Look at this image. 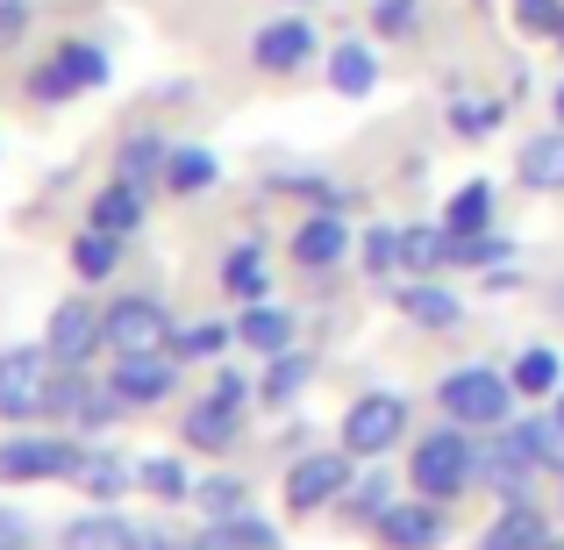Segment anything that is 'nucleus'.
Here are the masks:
<instances>
[{
    "label": "nucleus",
    "instance_id": "13",
    "mask_svg": "<svg viewBox=\"0 0 564 550\" xmlns=\"http://www.w3.org/2000/svg\"><path fill=\"white\" fill-rule=\"evenodd\" d=\"M307 57H315V29H307L301 14H293V22H272L258 36V65L264 72H293V65H307Z\"/></svg>",
    "mask_w": 564,
    "mask_h": 550
},
{
    "label": "nucleus",
    "instance_id": "16",
    "mask_svg": "<svg viewBox=\"0 0 564 550\" xmlns=\"http://www.w3.org/2000/svg\"><path fill=\"white\" fill-rule=\"evenodd\" d=\"M344 244H350L344 222L315 215V222H301V236H293V258H301V265H336V258H344Z\"/></svg>",
    "mask_w": 564,
    "mask_h": 550
},
{
    "label": "nucleus",
    "instance_id": "9",
    "mask_svg": "<svg viewBox=\"0 0 564 550\" xmlns=\"http://www.w3.org/2000/svg\"><path fill=\"white\" fill-rule=\"evenodd\" d=\"M94 344H108V322H100L86 301H65L51 315V344H43V351H51L57 365H86V358H94Z\"/></svg>",
    "mask_w": 564,
    "mask_h": 550
},
{
    "label": "nucleus",
    "instance_id": "1",
    "mask_svg": "<svg viewBox=\"0 0 564 550\" xmlns=\"http://www.w3.org/2000/svg\"><path fill=\"white\" fill-rule=\"evenodd\" d=\"M414 494H429V500H457L471 479H479V451H471L457 429H436V436H422L414 443Z\"/></svg>",
    "mask_w": 564,
    "mask_h": 550
},
{
    "label": "nucleus",
    "instance_id": "30",
    "mask_svg": "<svg viewBox=\"0 0 564 550\" xmlns=\"http://www.w3.org/2000/svg\"><path fill=\"white\" fill-rule=\"evenodd\" d=\"M115 543H122V522H108V515H86L65 529V550H115Z\"/></svg>",
    "mask_w": 564,
    "mask_h": 550
},
{
    "label": "nucleus",
    "instance_id": "19",
    "mask_svg": "<svg viewBox=\"0 0 564 550\" xmlns=\"http://www.w3.org/2000/svg\"><path fill=\"white\" fill-rule=\"evenodd\" d=\"M486 222H494V186H486V180L457 186V201H451V215H443V229H451V236H479Z\"/></svg>",
    "mask_w": 564,
    "mask_h": 550
},
{
    "label": "nucleus",
    "instance_id": "45",
    "mask_svg": "<svg viewBox=\"0 0 564 550\" xmlns=\"http://www.w3.org/2000/svg\"><path fill=\"white\" fill-rule=\"evenodd\" d=\"M29 543V529H22V515H8L0 508V550H22Z\"/></svg>",
    "mask_w": 564,
    "mask_h": 550
},
{
    "label": "nucleus",
    "instance_id": "20",
    "mask_svg": "<svg viewBox=\"0 0 564 550\" xmlns=\"http://www.w3.org/2000/svg\"><path fill=\"white\" fill-rule=\"evenodd\" d=\"M329 79H336V94H372V79H379V65H372V51L365 43H336V57H329Z\"/></svg>",
    "mask_w": 564,
    "mask_h": 550
},
{
    "label": "nucleus",
    "instance_id": "25",
    "mask_svg": "<svg viewBox=\"0 0 564 550\" xmlns=\"http://www.w3.org/2000/svg\"><path fill=\"white\" fill-rule=\"evenodd\" d=\"M115 258H122V244H115V229H100V222H94V229H86V236H79V244H72V265H79V272H86V279H100V272H115Z\"/></svg>",
    "mask_w": 564,
    "mask_h": 550
},
{
    "label": "nucleus",
    "instance_id": "32",
    "mask_svg": "<svg viewBox=\"0 0 564 550\" xmlns=\"http://www.w3.org/2000/svg\"><path fill=\"white\" fill-rule=\"evenodd\" d=\"M344 508H350V515H372V522H379V515L393 508V500H386V472H365L358 486H344Z\"/></svg>",
    "mask_w": 564,
    "mask_h": 550
},
{
    "label": "nucleus",
    "instance_id": "6",
    "mask_svg": "<svg viewBox=\"0 0 564 550\" xmlns=\"http://www.w3.org/2000/svg\"><path fill=\"white\" fill-rule=\"evenodd\" d=\"M43 408H51V414H72V422H115V408H129V400L115 393V386H94L79 365H65L51 379V393H43Z\"/></svg>",
    "mask_w": 564,
    "mask_h": 550
},
{
    "label": "nucleus",
    "instance_id": "5",
    "mask_svg": "<svg viewBox=\"0 0 564 550\" xmlns=\"http://www.w3.org/2000/svg\"><path fill=\"white\" fill-rule=\"evenodd\" d=\"M0 479H79V451L51 436H14L0 443Z\"/></svg>",
    "mask_w": 564,
    "mask_h": 550
},
{
    "label": "nucleus",
    "instance_id": "37",
    "mask_svg": "<svg viewBox=\"0 0 564 550\" xmlns=\"http://www.w3.org/2000/svg\"><path fill=\"white\" fill-rule=\"evenodd\" d=\"M414 14H422V0H379V8H372V22H379V36H408V29H414Z\"/></svg>",
    "mask_w": 564,
    "mask_h": 550
},
{
    "label": "nucleus",
    "instance_id": "49",
    "mask_svg": "<svg viewBox=\"0 0 564 550\" xmlns=\"http://www.w3.org/2000/svg\"><path fill=\"white\" fill-rule=\"evenodd\" d=\"M557 422H564V400H557Z\"/></svg>",
    "mask_w": 564,
    "mask_h": 550
},
{
    "label": "nucleus",
    "instance_id": "42",
    "mask_svg": "<svg viewBox=\"0 0 564 550\" xmlns=\"http://www.w3.org/2000/svg\"><path fill=\"white\" fill-rule=\"evenodd\" d=\"M115 550H172V543H165V529H151V522H122V543Z\"/></svg>",
    "mask_w": 564,
    "mask_h": 550
},
{
    "label": "nucleus",
    "instance_id": "8",
    "mask_svg": "<svg viewBox=\"0 0 564 550\" xmlns=\"http://www.w3.org/2000/svg\"><path fill=\"white\" fill-rule=\"evenodd\" d=\"M43 365H51V351H8L0 358V414H36L43 393H51V379H43Z\"/></svg>",
    "mask_w": 564,
    "mask_h": 550
},
{
    "label": "nucleus",
    "instance_id": "44",
    "mask_svg": "<svg viewBox=\"0 0 564 550\" xmlns=\"http://www.w3.org/2000/svg\"><path fill=\"white\" fill-rule=\"evenodd\" d=\"M236 537H243L250 550H272V543H279V537H272V529H264V522H258V515H236Z\"/></svg>",
    "mask_w": 564,
    "mask_h": 550
},
{
    "label": "nucleus",
    "instance_id": "47",
    "mask_svg": "<svg viewBox=\"0 0 564 550\" xmlns=\"http://www.w3.org/2000/svg\"><path fill=\"white\" fill-rule=\"evenodd\" d=\"M557 315H564V287H557Z\"/></svg>",
    "mask_w": 564,
    "mask_h": 550
},
{
    "label": "nucleus",
    "instance_id": "4",
    "mask_svg": "<svg viewBox=\"0 0 564 550\" xmlns=\"http://www.w3.org/2000/svg\"><path fill=\"white\" fill-rule=\"evenodd\" d=\"M108 351L115 358H158L172 351V322L158 301H115L108 308Z\"/></svg>",
    "mask_w": 564,
    "mask_h": 550
},
{
    "label": "nucleus",
    "instance_id": "26",
    "mask_svg": "<svg viewBox=\"0 0 564 550\" xmlns=\"http://www.w3.org/2000/svg\"><path fill=\"white\" fill-rule=\"evenodd\" d=\"M79 479L94 486L100 500H115V494H129V479H137V472H129L122 457H79Z\"/></svg>",
    "mask_w": 564,
    "mask_h": 550
},
{
    "label": "nucleus",
    "instance_id": "40",
    "mask_svg": "<svg viewBox=\"0 0 564 550\" xmlns=\"http://www.w3.org/2000/svg\"><path fill=\"white\" fill-rule=\"evenodd\" d=\"M365 265H372V272H393V265H400V229H372V236H365Z\"/></svg>",
    "mask_w": 564,
    "mask_h": 550
},
{
    "label": "nucleus",
    "instance_id": "3",
    "mask_svg": "<svg viewBox=\"0 0 564 550\" xmlns=\"http://www.w3.org/2000/svg\"><path fill=\"white\" fill-rule=\"evenodd\" d=\"M400 429H408V400L400 393H365L358 408L344 414V451L350 457H379L400 443Z\"/></svg>",
    "mask_w": 564,
    "mask_h": 550
},
{
    "label": "nucleus",
    "instance_id": "21",
    "mask_svg": "<svg viewBox=\"0 0 564 550\" xmlns=\"http://www.w3.org/2000/svg\"><path fill=\"white\" fill-rule=\"evenodd\" d=\"M400 308H408V322H422V330H451L465 308H457V293H443V287H408L400 293Z\"/></svg>",
    "mask_w": 564,
    "mask_h": 550
},
{
    "label": "nucleus",
    "instance_id": "22",
    "mask_svg": "<svg viewBox=\"0 0 564 550\" xmlns=\"http://www.w3.org/2000/svg\"><path fill=\"white\" fill-rule=\"evenodd\" d=\"M94 222H100V229H115V236L137 229V222H143V193H137V180H122V186L100 193V201H94Z\"/></svg>",
    "mask_w": 564,
    "mask_h": 550
},
{
    "label": "nucleus",
    "instance_id": "18",
    "mask_svg": "<svg viewBox=\"0 0 564 550\" xmlns=\"http://www.w3.org/2000/svg\"><path fill=\"white\" fill-rule=\"evenodd\" d=\"M165 386H172V371L158 365V358H122V371H115V393H122L129 408H143V400H165Z\"/></svg>",
    "mask_w": 564,
    "mask_h": 550
},
{
    "label": "nucleus",
    "instance_id": "7",
    "mask_svg": "<svg viewBox=\"0 0 564 550\" xmlns=\"http://www.w3.org/2000/svg\"><path fill=\"white\" fill-rule=\"evenodd\" d=\"M236 408H243V379L229 371V379L215 386V400H200V408L186 414V443L193 451H229L236 443Z\"/></svg>",
    "mask_w": 564,
    "mask_h": 550
},
{
    "label": "nucleus",
    "instance_id": "43",
    "mask_svg": "<svg viewBox=\"0 0 564 550\" xmlns=\"http://www.w3.org/2000/svg\"><path fill=\"white\" fill-rule=\"evenodd\" d=\"M22 22H29V0H0V43L22 36Z\"/></svg>",
    "mask_w": 564,
    "mask_h": 550
},
{
    "label": "nucleus",
    "instance_id": "27",
    "mask_svg": "<svg viewBox=\"0 0 564 550\" xmlns=\"http://www.w3.org/2000/svg\"><path fill=\"white\" fill-rule=\"evenodd\" d=\"M165 180L180 186V193H200V186H215V158H207V151H172L165 158Z\"/></svg>",
    "mask_w": 564,
    "mask_h": 550
},
{
    "label": "nucleus",
    "instance_id": "39",
    "mask_svg": "<svg viewBox=\"0 0 564 550\" xmlns=\"http://www.w3.org/2000/svg\"><path fill=\"white\" fill-rule=\"evenodd\" d=\"M193 500H200L207 515H236V500H243V486H236V479H207V486H193Z\"/></svg>",
    "mask_w": 564,
    "mask_h": 550
},
{
    "label": "nucleus",
    "instance_id": "41",
    "mask_svg": "<svg viewBox=\"0 0 564 550\" xmlns=\"http://www.w3.org/2000/svg\"><path fill=\"white\" fill-rule=\"evenodd\" d=\"M186 550H250V543L236 537V522H215V529H193Z\"/></svg>",
    "mask_w": 564,
    "mask_h": 550
},
{
    "label": "nucleus",
    "instance_id": "36",
    "mask_svg": "<svg viewBox=\"0 0 564 550\" xmlns=\"http://www.w3.org/2000/svg\"><path fill=\"white\" fill-rule=\"evenodd\" d=\"M221 344H229V330H215V322H200V330L172 336V351H180V358H215Z\"/></svg>",
    "mask_w": 564,
    "mask_h": 550
},
{
    "label": "nucleus",
    "instance_id": "23",
    "mask_svg": "<svg viewBox=\"0 0 564 550\" xmlns=\"http://www.w3.org/2000/svg\"><path fill=\"white\" fill-rule=\"evenodd\" d=\"M557 379H564V365H557V351H543V344H529L522 358H514V393H557Z\"/></svg>",
    "mask_w": 564,
    "mask_h": 550
},
{
    "label": "nucleus",
    "instance_id": "35",
    "mask_svg": "<svg viewBox=\"0 0 564 550\" xmlns=\"http://www.w3.org/2000/svg\"><path fill=\"white\" fill-rule=\"evenodd\" d=\"M307 386V358H293V351H279V365H272V379H264V393L272 400H293Z\"/></svg>",
    "mask_w": 564,
    "mask_h": 550
},
{
    "label": "nucleus",
    "instance_id": "14",
    "mask_svg": "<svg viewBox=\"0 0 564 550\" xmlns=\"http://www.w3.org/2000/svg\"><path fill=\"white\" fill-rule=\"evenodd\" d=\"M543 543H551L543 515L529 508V500H508V508H500V522L486 529V543H479V550H543Z\"/></svg>",
    "mask_w": 564,
    "mask_h": 550
},
{
    "label": "nucleus",
    "instance_id": "46",
    "mask_svg": "<svg viewBox=\"0 0 564 550\" xmlns=\"http://www.w3.org/2000/svg\"><path fill=\"white\" fill-rule=\"evenodd\" d=\"M557 122H564V86H557Z\"/></svg>",
    "mask_w": 564,
    "mask_h": 550
},
{
    "label": "nucleus",
    "instance_id": "38",
    "mask_svg": "<svg viewBox=\"0 0 564 550\" xmlns=\"http://www.w3.org/2000/svg\"><path fill=\"white\" fill-rule=\"evenodd\" d=\"M451 122H457V137H486V129L500 122V100H465Z\"/></svg>",
    "mask_w": 564,
    "mask_h": 550
},
{
    "label": "nucleus",
    "instance_id": "34",
    "mask_svg": "<svg viewBox=\"0 0 564 550\" xmlns=\"http://www.w3.org/2000/svg\"><path fill=\"white\" fill-rule=\"evenodd\" d=\"M514 14H522L529 36H557L564 29V0H514Z\"/></svg>",
    "mask_w": 564,
    "mask_h": 550
},
{
    "label": "nucleus",
    "instance_id": "2",
    "mask_svg": "<svg viewBox=\"0 0 564 550\" xmlns=\"http://www.w3.org/2000/svg\"><path fill=\"white\" fill-rule=\"evenodd\" d=\"M508 408H514V379H500V371H486V365L443 379V414L465 422V429H500Z\"/></svg>",
    "mask_w": 564,
    "mask_h": 550
},
{
    "label": "nucleus",
    "instance_id": "10",
    "mask_svg": "<svg viewBox=\"0 0 564 550\" xmlns=\"http://www.w3.org/2000/svg\"><path fill=\"white\" fill-rule=\"evenodd\" d=\"M350 486V465L336 451H315V457H301V465H293V479H286V508H329L336 494H344Z\"/></svg>",
    "mask_w": 564,
    "mask_h": 550
},
{
    "label": "nucleus",
    "instance_id": "15",
    "mask_svg": "<svg viewBox=\"0 0 564 550\" xmlns=\"http://www.w3.org/2000/svg\"><path fill=\"white\" fill-rule=\"evenodd\" d=\"M522 186H536V193H557L564 186V129L522 143Z\"/></svg>",
    "mask_w": 564,
    "mask_h": 550
},
{
    "label": "nucleus",
    "instance_id": "17",
    "mask_svg": "<svg viewBox=\"0 0 564 550\" xmlns=\"http://www.w3.org/2000/svg\"><path fill=\"white\" fill-rule=\"evenodd\" d=\"M236 336H243L250 351H264V358H279V351H293V315L286 308H250Z\"/></svg>",
    "mask_w": 564,
    "mask_h": 550
},
{
    "label": "nucleus",
    "instance_id": "48",
    "mask_svg": "<svg viewBox=\"0 0 564 550\" xmlns=\"http://www.w3.org/2000/svg\"><path fill=\"white\" fill-rule=\"evenodd\" d=\"M543 550H564V543H557V537H551V543H543Z\"/></svg>",
    "mask_w": 564,
    "mask_h": 550
},
{
    "label": "nucleus",
    "instance_id": "50",
    "mask_svg": "<svg viewBox=\"0 0 564 550\" xmlns=\"http://www.w3.org/2000/svg\"><path fill=\"white\" fill-rule=\"evenodd\" d=\"M557 43H564V29H557Z\"/></svg>",
    "mask_w": 564,
    "mask_h": 550
},
{
    "label": "nucleus",
    "instance_id": "11",
    "mask_svg": "<svg viewBox=\"0 0 564 550\" xmlns=\"http://www.w3.org/2000/svg\"><path fill=\"white\" fill-rule=\"evenodd\" d=\"M108 79V57L94 51V43H72V51H57L51 65L36 72V94L43 100H65V94H79V86H100Z\"/></svg>",
    "mask_w": 564,
    "mask_h": 550
},
{
    "label": "nucleus",
    "instance_id": "24",
    "mask_svg": "<svg viewBox=\"0 0 564 550\" xmlns=\"http://www.w3.org/2000/svg\"><path fill=\"white\" fill-rule=\"evenodd\" d=\"M451 258V229H400V265L408 272H436Z\"/></svg>",
    "mask_w": 564,
    "mask_h": 550
},
{
    "label": "nucleus",
    "instance_id": "31",
    "mask_svg": "<svg viewBox=\"0 0 564 550\" xmlns=\"http://www.w3.org/2000/svg\"><path fill=\"white\" fill-rule=\"evenodd\" d=\"M158 165H165V143H158V137H129V143H122V180L143 186Z\"/></svg>",
    "mask_w": 564,
    "mask_h": 550
},
{
    "label": "nucleus",
    "instance_id": "12",
    "mask_svg": "<svg viewBox=\"0 0 564 550\" xmlns=\"http://www.w3.org/2000/svg\"><path fill=\"white\" fill-rule=\"evenodd\" d=\"M379 537L393 543V550H436L443 543V515H436V500H408V508H386L379 515Z\"/></svg>",
    "mask_w": 564,
    "mask_h": 550
},
{
    "label": "nucleus",
    "instance_id": "33",
    "mask_svg": "<svg viewBox=\"0 0 564 550\" xmlns=\"http://www.w3.org/2000/svg\"><path fill=\"white\" fill-rule=\"evenodd\" d=\"M508 258V244H500V236H451V265H500Z\"/></svg>",
    "mask_w": 564,
    "mask_h": 550
},
{
    "label": "nucleus",
    "instance_id": "29",
    "mask_svg": "<svg viewBox=\"0 0 564 550\" xmlns=\"http://www.w3.org/2000/svg\"><path fill=\"white\" fill-rule=\"evenodd\" d=\"M221 279H229V293H236V301H258V293H264V258H258V244H250V250H236Z\"/></svg>",
    "mask_w": 564,
    "mask_h": 550
},
{
    "label": "nucleus",
    "instance_id": "28",
    "mask_svg": "<svg viewBox=\"0 0 564 550\" xmlns=\"http://www.w3.org/2000/svg\"><path fill=\"white\" fill-rule=\"evenodd\" d=\"M137 479L151 486L158 500H186V494H193V479H186L180 465H172V457H143V465H137Z\"/></svg>",
    "mask_w": 564,
    "mask_h": 550
}]
</instances>
